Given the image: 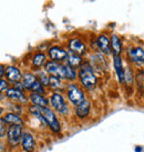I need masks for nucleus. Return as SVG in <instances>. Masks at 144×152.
<instances>
[{
    "mask_svg": "<svg viewBox=\"0 0 144 152\" xmlns=\"http://www.w3.org/2000/svg\"><path fill=\"white\" fill-rule=\"evenodd\" d=\"M79 78H80L81 85L88 90H92L97 85V77L94 76L92 67L88 64L81 66L79 71Z\"/></svg>",
    "mask_w": 144,
    "mask_h": 152,
    "instance_id": "f257e3e1",
    "label": "nucleus"
},
{
    "mask_svg": "<svg viewBox=\"0 0 144 152\" xmlns=\"http://www.w3.org/2000/svg\"><path fill=\"white\" fill-rule=\"evenodd\" d=\"M4 72H6V68H4L2 64H0V78L4 76Z\"/></svg>",
    "mask_w": 144,
    "mask_h": 152,
    "instance_id": "bb28decb",
    "label": "nucleus"
},
{
    "mask_svg": "<svg viewBox=\"0 0 144 152\" xmlns=\"http://www.w3.org/2000/svg\"><path fill=\"white\" fill-rule=\"evenodd\" d=\"M8 83H7V81L2 80V79H0V93L2 92L4 90H8Z\"/></svg>",
    "mask_w": 144,
    "mask_h": 152,
    "instance_id": "a878e982",
    "label": "nucleus"
},
{
    "mask_svg": "<svg viewBox=\"0 0 144 152\" xmlns=\"http://www.w3.org/2000/svg\"><path fill=\"white\" fill-rule=\"evenodd\" d=\"M49 86L52 89H55V90H59L62 87V82H61L60 78H58V77L50 76V78H49Z\"/></svg>",
    "mask_w": 144,
    "mask_h": 152,
    "instance_id": "4be33fe9",
    "label": "nucleus"
},
{
    "mask_svg": "<svg viewBox=\"0 0 144 152\" xmlns=\"http://www.w3.org/2000/svg\"><path fill=\"white\" fill-rule=\"evenodd\" d=\"M49 78L50 77H48V75L46 72H39V81L41 82V85L42 86H48L49 85Z\"/></svg>",
    "mask_w": 144,
    "mask_h": 152,
    "instance_id": "393cba45",
    "label": "nucleus"
},
{
    "mask_svg": "<svg viewBox=\"0 0 144 152\" xmlns=\"http://www.w3.org/2000/svg\"><path fill=\"white\" fill-rule=\"evenodd\" d=\"M49 57L52 61H62V60L67 59L68 52L59 47H52L49 49Z\"/></svg>",
    "mask_w": 144,
    "mask_h": 152,
    "instance_id": "1a4fd4ad",
    "label": "nucleus"
},
{
    "mask_svg": "<svg viewBox=\"0 0 144 152\" xmlns=\"http://www.w3.org/2000/svg\"><path fill=\"white\" fill-rule=\"evenodd\" d=\"M143 83H144V79H143Z\"/></svg>",
    "mask_w": 144,
    "mask_h": 152,
    "instance_id": "c756f323",
    "label": "nucleus"
},
{
    "mask_svg": "<svg viewBox=\"0 0 144 152\" xmlns=\"http://www.w3.org/2000/svg\"><path fill=\"white\" fill-rule=\"evenodd\" d=\"M4 75L7 77V79L11 82H15V83H18L22 80V75L20 70L16 67H12V66H9V67L6 68V72Z\"/></svg>",
    "mask_w": 144,
    "mask_h": 152,
    "instance_id": "6e6552de",
    "label": "nucleus"
},
{
    "mask_svg": "<svg viewBox=\"0 0 144 152\" xmlns=\"http://www.w3.org/2000/svg\"><path fill=\"white\" fill-rule=\"evenodd\" d=\"M22 126H10L8 128V132H7V139H8V143L10 147H17L20 143L22 137Z\"/></svg>",
    "mask_w": 144,
    "mask_h": 152,
    "instance_id": "20e7f679",
    "label": "nucleus"
},
{
    "mask_svg": "<svg viewBox=\"0 0 144 152\" xmlns=\"http://www.w3.org/2000/svg\"><path fill=\"white\" fill-rule=\"evenodd\" d=\"M29 99L30 101L33 103V106L42 107L43 108V107H48V104H49V100L40 93H31Z\"/></svg>",
    "mask_w": 144,
    "mask_h": 152,
    "instance_id": "2eb2a0df",
    "label": "nucleus"
},
{
    "mask_svg": "<svg viewBox=\"0 0 144 152\" xmlns=\"http://www.w3.org/2000/svg\"><path fill=\"white\" fill-rule=\"evenodd\" d=\"M111 48L113 50V53L114 55L120 56L121 52H122V43H121V40L118 36H112L111 38Z\"/></svg>",
    "mask_w": 144,
    "mask_h": 152,
    "instance_id": "aec40b11",
    "label": "nucleus"
},
{
    "mask_svg": "<svg viewBox=\"0 0 144 152\" xmlns=\"http://www.w3.org/2000/svg\"><path fill=\"white\" fill-rule=\"evenodd\" d=\"M32 62H33V66L34 67H42L43 64H46V55L42 53V52H38V53H36L33 57V60H32Z\"/></svg>",
    "mask_w": 144,
    "mask_h": 152,
    "instance_id": "412c9836",
    "label": "nucleus"
},
{
    "mask_svg": "<svg viewBox=\"0 0 144 152\" xmlns=\"http://www.w3.org/2000/svg\"><path fill=\"white\" fill-rule=\"evenodd\" d=\"M1 99H2V97H1V96H0V100H1Z\"/></svg>",
    "mask_w": 144,
    "mask_h": 152,
    "instance_id": "c85d7f7f",
    "label": "nucleus"
},
{
    "mask_svg": "<svg viewBox=\"0 0 144 152\" xmlns=\"http://www.w3.org/2000/svg\"><path fill=\"white\" fill-rule=\"evenodd\" d=\"M4 121L8 123V124H11V126H22L23 123V120H22L18 114L16 113H7L4 117Z\"/></svg>",
    "mask_w": 144,
    "mask_h": 152,
    "instance_id": "6ab92c4d",
    "label": "nucleus"
},
{
    "mask_svg": "<svg viewBox=\"0 0 144 152\" xmlns=\"http://www.w3.org/2000/svg\"><path fill=\"white\" fill-rule=\"evenodd\" d=\"M40 110H41V114L44 119V122L49 127V129L53 133H59L61 130V126H60L59 119L57 118V114L55 113V111L48 107H43V108L40 107Z\"/></svg>",
    "mask_w": 144,
    "mask_h": 152,
    "instance_id": "f03ea898",
    "label": "nucleus"
},
{
    "mask_svg": "<svg viewBox=\"0 0 144 152\" xmlns=\"http://www.w3.org/2000/svg\"><path fill=\"white\" fill-rule=\"evenodd\" d=\"M69 49L70 51L72 52H74V53H78V55H84L85 51H87V47L85 45L82 41H80L79 39H71L70 41H69Z\"/></svg>",
    "mask_w": 144,
    "mask_h": 152,
    "instance_id": "9b49d317",
    "label": "nucleus"
},
{
    "mask_svg": "<svg viewBox=\"0 0 144 152\" xmlns=\"http://www.w3.org/2000/svg\"><path fill=\"white\" fill-rule=\"evenodd\" d=\"M129 55L131 57L132 61L135 64H144V50L140 47L131 48L129 51Z\"/></svg>",
    "mask_w": 144,
    "mask_h": 152,
    "instance_id": "ddd939ff",
    "label": "nucleus"
},
{
    "mask_svg": "<svg viewBox=\"0 0 144 152\" xmlns=\"http://www.w3.org/2000/svg\"><path fill=\"white\" fill-rule=\"evenodd\" d=\"M50 103L52 108L57 111V112H59L61 114H67L69 111V108H68V104H67V102L64 100V98L60 94V93L55 92L53 93L50 98Z\"/></svg>",
    "mask_w": 144,
    "mask_h": 152,
    "instance_id": "39448f33",
    "label": "nucleus"
},
{
    "mask_svg": "<svg viewBox=\"0 0 144 152\" xmlns=\"http://www.w3.org/2000/svg\"><path fill=\"white\" fill-rule=\"evenodd\" d=\"M21 147L25 152H32L36 148V140H34L33 135L30 132L25 131L22 133L21 137Z\"/></svg>",
    "mask_w": 144,
    "mask_h": 152,
    "instance_id": "0eeeda50",
    "label": "nucleus"
},
{
    "mask_svg": "<svg viewBox=\"0 0 144 152\" xmlns=\"http://www.w3.org/2000/svg\"><path fill=\"white\" fill-rule=\"evenodd\" d=\"M67 62H68V66H70V67H72V68L80 67L81 64H82V58H81L80 55L70 51V52H68Z\"/></svg>",
    "mask_w": 144,
    "mask_h": 152,
    "instance_id": "a211bd4d",
    "label": "nucleus"
},
{
    "mask_svg": "<svg viewBox=\"0 0 144 152\" xmlns=\"http://www.w3.org/2000/svg\"><path fill=\"white\" fill-rule=\"evenodd\" d=\"M46 71L51 73V76H55L58 78H63L65 79V66L57 64L55 61H48L44 64Z\"/></svg>",
    "mask_w": 144,
    "mask_h": 152,
    "instance_id": "423d86ee",
    "label": "nucleus"
},
{
    "mask_svg": "<svg viewBox=\"0 0 144 152\" xmlns=\"http://www.w3.org/2000/svg\"><path fill=\"white\" fill-rule=\"evenodd\" d=\"M67 92H68V99L73 106H79L85 100L84 92L76 85L69 86Z\"/></svg>",
    "mask_w": 144,
    "mask_h": 152,
    "instance_id": "7ed1b4c3",
    "label": "nucleus"
},
{
    "mask_svg": "<svg viewBox=\"0 0 144 152\" xmlns=\"http://www.w3.org/2000/svg\"><path fill=\"white\" fill-rule=\"evenodd\" d=\"M76 77V72L74 70V68L70 67L68 64H65V79L69 80H74Z\"/></svg>",
    "mask_w": 144,
    "mask_h": 152,
    "instance_id": "5701e85b",
    "label": "nucleus"
},
{
    "mask_svg": "<svg viewBox=\"0 0 144 152\" xmlns=\"http://www.w3.org/2000/svg\"><path fill=\"white\" fill-rule=\"evenodd\" d=\"M37 81H38V79L36 78V76H33L32 73H29V72H28V73H25V75L22 76L21 83H22V86H23V88L31 90L32 87L37 83Z\"/></svg>",
    "mask_w": 144,
    "mask_h": 152,
    "instance_id": "f3484780",
    "label": "nucleus"
},
{
    "mask_svg": "<svg viewBox=\"0 0 144 152\" xmlns=\"http://www.w3.org/2000/svg\"><path fill=\"white\" fill-rule=\"evenodd\" d=\"M90 110H91V104H90V102L85 99L81 104L76 107V115L80 119H84L89 115Z\"/></svg>",
    "mask_w": 144,
    "mask_h": 152,
    "instance_id": "f8f14e48",
    "label": "nucleus"
},
{
    "mask_svg": "<svg viewBox=\"0 0 144 152\" xmlns=\"http://www.w3.org/2000/svg\"><path fill=\"white\" fill-rule=\"evenodd\" d=\"M97 47L99 49L104 53V55H110V51H111V46H110V41L106 36L104 34H101L99 38H97Z\"/></svg>",
    "mask_w": 144,
    "mask_h": 152,
    "instance_id": "dca6fc26",
    "label": "nucleus"
},
{
    "mask_svg": "<svg viewBox=\"0 0 144 152\" xmlns=\"http://www.w3.org/2000/svg\"><path fill=\"white\" fill-rule=\"evenodd\" d=\"M113 62H114V68L115 71H116V76L119 78V81L123 82L124 81V69H123L121 56L113 55Z\"/></svg>",
    "mask_w": 144,
    "mask_h": 152,
    "instance_id": "4468645a",
    "label": "nucleus"
},
{
    "mask_svg": "<svg viewBox=\"0 0 144 152\" xmlns=\"http://www.w3.org/2000/svg\"><path fill=\"white\" fill-rule=\"evenodd\" d=\"M6 96L8 98H10V99H12V100L21 102V103H25V102L28 101L27 96L17 88H9L6 91Z\"/></svg>",
    "mask_w": 144,
    "mask_h": 152,
    "instance_id": "9d476101",
    "label": "nucleus"
},
{
    "mask_svg": "<svg viewBox=\"0 0 144 152\" xmlns=\"http://www.w3.org/2000/svg\"><path fill=\"white\" fill-rule=\"evenodd\" d=\"M7 124H8V123L4 121V118H0V139L4 138V135H7V132H8Z\"/></svg>",
    "mask_w": 144,
    "mask_h": 152,
    "instance_id": "b1692460",
    "label": "nucleus"
},
{
    "mask_svg": "<svg viewBox=\"0 0 144 152\" xmlns=\"http://www.w3.org/2000/svg\"><path fill=\"white\" fill-rule=\"evenodd\" d=\"M2 113V108H1V107H0V114Z\"/></svg>",
    "mask_w": 144,
    "mask_h": 152,
    "instance_id": "cd10ccee",
    "label": "nucleus"
}]
</instances>
